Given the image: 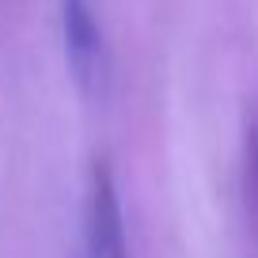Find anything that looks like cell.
Masks as SVG:
<instances>
[{
	"instance_id": "1",
	"label": "cell",
	"mask_w": 258,
	"mask_h": 258,
	"mask_svg": "<svg viewBox=\"0 0 258 258\" xmlns=\"http://www.w3.org/2000/svg\"><path fill=\"white\" fill-rule=\"evenodd\" d=\"M84 258H129L118 186L103 160H95L91 167L88 198H84Z\"/></svg>"
},
{
	"instance_id": "2",
	"label": "cell",
	"mask_w": 258,
	"mask_h": 258,
	"mask_svg": "<svg viewBox=\"0 0 258 258\" xmlns=\"http://www.w3.org/2000/svg\"><path fill=\"white\" fill-rule=\"evenodd\" d=\"M61 27H64V53L76 80L84 88L103 76V31L95 19L91 0H61Z\"/></svg>"
}]
</instances>
